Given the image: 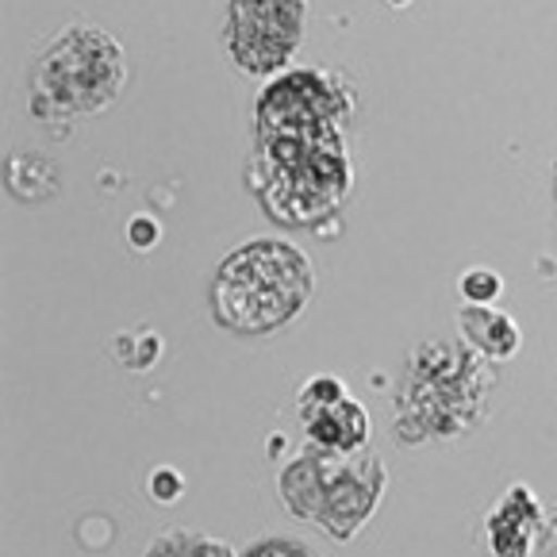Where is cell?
Returning <instances> with one entry per match:
<instances>
[{"mask_svg": "<svg viewBox=\"0 0 557 557\" xmlns=\"http://www.w3.org/2000/svg\"><path fill=\"white\" fill-rule=\"evenodd\" d=\"M542 531V508L534 500V492L523 484H511L488 516V546L496 557H531L534 539Z\"/></svg>", "mask_w": 557, "mask_h": 557, "instance_id": "obj_8", "label": "cell"}, {"mask_svg": "<svg viewBox=\"0 0 557 557\" xmlns=\"http://www.w3.org/2000/svg\"><path fill=\"white\" fill-rule=\"evenodd\" d=\"M135 238H139V246H147L150 238H154V227H150V223H139V231H135Z\"/></svg>", "mask_w": 557, "mask_h": 557, "instance_id": "obj_14", "label": "cell"}, {"mask_svg": "<svg viewBox=\"0 0 557 557\" xmlns=\"http://www.w3.org/2000/svg\"><path fill=\"white\" fill-rule=\"evenodd\" d=\"M32 85V108L42 120H66L108 108L123 85L120 47L97 27H74L39 58Z\"/></svg>", "mask_w": 557, "mask_h": 557, "instance_id": "obj_5", "label": "cell"}, {"mask_svg": "<svg viewBox=\"0 0 557 557\" xmlns=\"http://www.w3.org/2000/svg\"><path fill=\"white\" fill-rule=\"evenodd\" d=\"M350 97L331 74L288 70L258 100V158L250 165L262 208L285 227L331 220L350 197L346 162Z\"/></svg>", "mask_w": 557, "mask_h": 557, "instance_id": "obj_1", "label": "cell"}, {"mask_svg": "<svg viewBox=\"0 0 557 557\" xmlns=\"http://www.w3.org/2000/svg\"><path fill=\"white\" fill-rule=\"evenodd\" d=\"M150 488H154V500H177L181 496V476L177 473H170V469H162V473H154L150 476Z\"/></svg>", "mask_w": 557, "mask_h": 557, "instance_id": "obj_12", "label": "cell"}, {"mask_svg": "<svg viewBox=\"0 0 557 557\" xmlns=\"http://www.w3.org/2000/svg\"><path fill=\"white\" fill-rule=\"evenodd\" d=\"M147 557H235L227 542L208 539V534H185V531H170L162 539L150 542Z\"/></svg>", "mask_w": 557, "mask_h": 557, "instance_id": "obj_10", "label": "cell"}, {"mask_svg": "<svg viewBox=\"0 0 557 557\" xmlns=\"http://www.w3.org/2000/svg\"><path fill=\"white\" fill-rule=\"evenodd\" d=\"M492 388L488 366L469 343H426L411 354V377L404 393L416 438H458L481 419Z\"/></svg>", "mask_w": 557, "mask_h": 557, "instance_id": "obj_4", "label": "cell"}, {"mask_svg": "<svg viewBox=\"0 0 557 557\" xmlns=\"http://www.w3.org/2000/svg\"><path fill=\"white\" fill-rule=\"evenodd\" d=\"M246 557H312L304 546H296V542H262L258 549H250Z\"/></svg>", "mask_w": 557, "mask_h": 557, "instance_id": "obj_13", "label": "cell"}, {"mask_svg": "<svg viewBox=\"0 0 557 557\" xmlns=\"http://www.w3.org/2000/svg\"><path fill=\"white\" fill-rule=\"evenodd\" d=\"M461 343H469L484 358H511L519 350V327L508 312H496L488 304H469L458 312Z\"/></svg>", "mask_w": 557, "mask_h": 557, "instance_id": "obj_9", "label": "cell"}, {"mask_svg": "<svg viewBox=\"0 0 557 557\" xmlns=\"http://www.w3.org/2000/svg\"><path fill=\"white\" fill-rule=\"evenodd\" d=\"M304 35V0H231L227 47L246 74H277Z\"/></svg>", "mask_w": 557, "mask_h": 557, "instance_id": "obj_6", "label": "cell"}, {"mask_svg": "<svg viewBox=\"0 0 557 557\" xmlns=\"http://www.w3.org/2000/svg\"><path fill=\"white\" fill-rule=\"evenodd\" d=\"M500 288H504V281L488 270H473L461 277V296H466L469 304H488L492 296H500Z\"/></svg>", "mask_w": 557, "mask_h": 557, "instance_id": "obj_11", "label": "cell"}, {"mask_svg": "<svg viewBox=\"0 0 557 557\" xmlns=\"http://www.w3.org/2000/svg\"><path fill=\"white\" fill-rule=\"evenodd\" d=\"M315 288V273L296 246L255 238L231 250L212 281L215 323L235 335H270L300 315Z\"/></svg>", "mask_w": 557, "mask_h": 557, "instance_id": "obj_2", "label": "cell"}, {"mask_svg": "<svg viewBox=\"0 0 557 557\" xmlns=\"http://www.w3.org/2000/svg\"><path fill=\"white\" fill-rule=\"evenodd\" d=\"M385 492V461L377 454L320 450L296 458L281 473V500L308 523H320L331 539L346 542L361 531Z\"/></svg>", "mask_w": 557, "mask_h": 557, "instance_id": "obj_3", "label": "cell"}, {"mask_svg": "<svg viewBox=\"0 0 557 557\" xmlns=\"http://www.w3.org/2000/svg\"><path fill=\"white\" fill-rule=\"evenodd\" d=\"M300 419L304 431L320 450L335 454H358L369 438V419L361 411V404L338 385L335 377H315L304 385L300 400Z\"/></svg>", "mask_w": 557, "mask_h": 557, "instance_id": "obj_7", "label": "cell"}]
</instances>
